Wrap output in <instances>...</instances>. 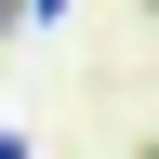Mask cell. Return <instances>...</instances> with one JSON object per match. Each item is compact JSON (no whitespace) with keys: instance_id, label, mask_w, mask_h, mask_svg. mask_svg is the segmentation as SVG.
Listing matches in <instances>:
<instances>
[{"instance_id":"obj_1","label":"cell","mask_w":159,"mask_h":159,"mask_svg":"<svg viewBox=\"0 0 159 159\" xmlns=\"http://www.w3.org/2000/svg\"><path fill=\"white\" fill-rule=\"evenodd\" d=\"M133 159H159V146H133Z\"/></svg>"}]
</instances>
